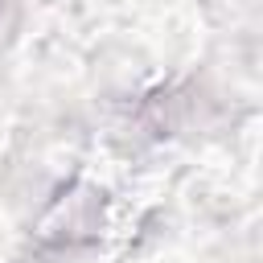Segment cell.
Wrapping results in <instances>:
<instances>
[{
  "label": "cell",
  "instance_id": "obj_1",
  "mask_svg": "<svg viewBox=\"0 0 263 263\" xmlns=\"http://www.w3.org/2000/svg\"><path fill=\"white\" fill-rule=\"evenodd\" d=\"M0 4H4V0H0Z\"/></svg>",
  "mask_w": 263,
  "mask_h": 263
}]
</instances>
